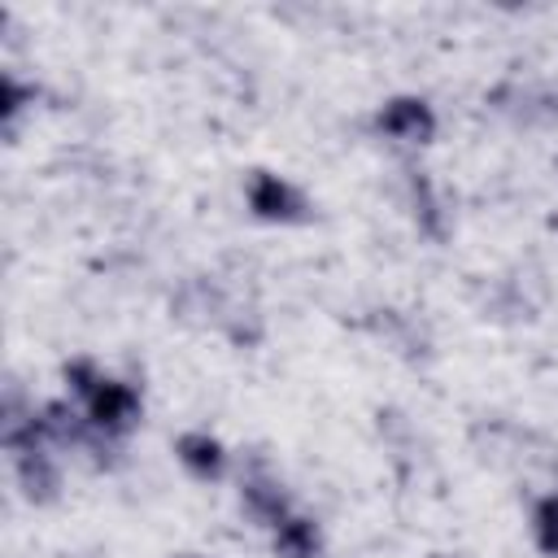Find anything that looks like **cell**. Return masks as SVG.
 Segmentation results:
<instances>
[{
	"mask_svg": "<svg viewBox=\"0 0 558 558\" xmlns=\"http://www.w3.org/2000/svg\"><path fill=\"white\" fill-rule=\"evenodd\" d=\"M87 410H92V423L109 436V432H126V427L135 423V414H140V397H135V388H126V384H109V379H100L96 392L87 397Z\"/></svg>",
	"mask_w": 558,
	"mask_h": 558,
	"instance_id": "cell-1",
	"label": "cell"
},
{
	"mask_svg": "<svg viewBox=\"0 0 558 558\" xmlns=\"http://www.w3.org/2000/svg\"><path fill=\"white\" fill-rule=\"evenodd\" d=\"M248 205H253L257 218H270V222H296V218H305L301 192H292V187H288L283 179H275V174H253V183H248Z\"/></svg>",
	"mask_w": 558,
	"mask_h": 558,
	"instance_id": "cell-2",
	"label": "cell"
},
{
	"mask_svg": "<svg viewBox=\"0 0 558 558\" xmlns=\"http://www.w3.org/2000/svg\"><path fill=\"white\" fill-rule=\"evenodd\" d=\"M379 131H388L392 140H405V144H423V140H432L436 118H432V109H427L423 100H414V96H397V100L384 105V113H379Z\"/></svg>",
	"mask_w": 558,
	"mask_h": 558,
	"instance_id": "cell-3",
	"label": "cell"
},
{
	"mask_svg": "<svg viewBox=\"0 0 558 558\" xmlns=\"http://www.w3.org/2000/svg\"><path fill=\"white\" fill-rule=\"evenodd\" d=\"M179 458H183V466L187 471H196V475H205V480H218L222 475V445L214 440V436H205V432H187V436H179Z\"/></svg>",
	"mask_w": 558,
	"mask_h": 558,
	"instance_id": "cell-4",
	"label": "cell"
},
{
	"mask_svg": "<svg viewBox=\"0 0 558 558\" xmlns=\"http://www.w3.org/2000/svg\"><path fill=\"white\" fill-rule=\"evenodd\" d=\"M279 558H318V527L310 519H283L275 532Z\"/></svg>",
	"mask_w": 558,
	"mask_h": 558,
	"instance_id": "cell-5",
	"label": "cell"
},
{
	"mask_svg": "<svg viewBox=\"0 0 558 558\" xmlns=\"http://www.w3.org/2000/svg\"><path fill=\"white\" fill-rule=\"evenodd\" d=\"M244 506H248V514L253 519H262V523H283V493L275 488V484H266V480H253V484H244Z\"/></svg>",
	"mask_w": 558,
	"mask_h": 558,
	"instance_id": "cell-6",
	"label": "cell"
},
{
	"mask_svg": "<svg viewBox=\"0 0 558 558\" xmlns=\"http://www.w3.org/2000/svg\"><path fill=\"white\" fill-rule=\"evenodd\" d=\"M536 541H541L545 554L558 558V497H545L536 506Z\"/></svg>",
	"mask_w": 558,
	"mask_h": 558,
	"instance_id": "cell-7",
	"label": "cell"
},
{
	"mask_svg": "<svg viewBox=\"0 0 558 558\" xmlns=\"http://www.w3.org/2000/svg\"><path fill=\"white\" fill-rule=\"evenodd\" d=\"M414 201H418L423 227H427L432 235H445V222L436 218V201H432V187H427V179H423V174H414Z\"/></svg>",
	"mask_w": 558,
	"mask_h": 558,
	"instance_id": "cell-8",
	"label": "cell"
},
{
	"mask_svg": "<svg viewBox=\"0 0 558 558\" xmlns=\"http://www.w3.org/2000/svg\"><path fill=\"white\" fill-rule=\"evenodd\" d=\"M65 379H70V388H74V392H83V397H92V392H96V384H100V379H96V371H92V362H70V366H65Z\"/></svg>",
	"mask_w": 558,
	"mask_h": 558,
	"instance_id": "cell-9",
	"label": "cell"
},
{
	"mask_svg": "<svg viewBox=\"0 0 558 558\" xmlns=\"http://www.w3.org/2000/svg\"><path fill=\"white\" fill-rule=\"evenodd\" d=\"M0 87H4V100H0V113H4V122H13V113L22 109V100H26L31 92H26V87H17L13 78H4Z\"/></svg>",
	"mask_w": 558,
	"mask_h": 558,
	"instance_id": "cell-10",
	"label": "cell"
},
{
	"mask_svg": "<svg viewBox=\"0 0 558 558\" xmlns=\"http://www.w3.org/2000/svg\"><path fill=\"white\" fill-rule=\"evenodd\" d=\"M183 558H192V554H183Z\"/></svg>",
	"mask_w": 558,
	"mask_h": 558,
	"instance_id": "cell-11",
	"label": "cell"
}]
</instances>
